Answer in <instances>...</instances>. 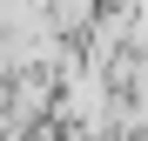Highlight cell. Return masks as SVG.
Instances as JSON below:
<instances>
[{
    "mask_svg": "<svg viewBox=\"0 0 148 141\" xmlns=\"http://www.w3.org/2000/svg\"><path fill=\"white\" fill-rule=\"evenodd\" d=\"M108 0H47V27L54 34H74V40H88L94 34V20H101Z\"/></svg>",
    "mask_w": 148,
    "mask_h": 141,
    "instance_id": "obj_1",
    "label": "cell"
}]
</instances>
